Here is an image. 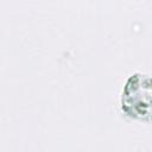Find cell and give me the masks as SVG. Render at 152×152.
<instances>
[{
	"label": "cell",
	"instance_id": "6da1fadb",
	"mask_svg": "<svg viewBox=\"0 0 152 152\" xmlns=\"http://www.w3.org/2000/svg\"><path fill=\"white\" fill-rule=\"evenodd\" d=\"M122 107L127 113L134 116L145 118L152 113V78H150L144 96H141L139 74L132 76L124 90Z\"/></svg>",
	"mask_w": 152,
	"mask_h": 152
}]
</instances>
